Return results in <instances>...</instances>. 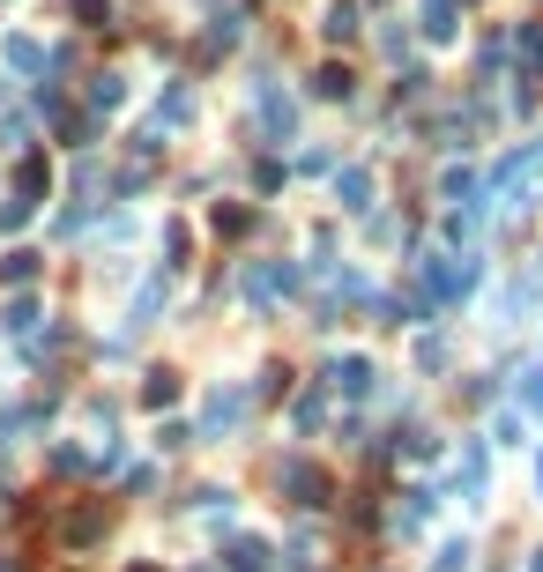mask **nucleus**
<instances>
[{
  "instance_id": "9b49d317",
  "label": "nucleus",
  "mask_w": 543,
  "mask_h": 572,
  "mask_svg": "<svg viewBox=\"0 0 543 572\" xmlns=\"http://www.w3.org/2000/svg\"><path fill=\"white\" fill-rule=\"evenodd\" d=\"M261 558H268L261 543H239V550H231V565H239V572H261Z\"/></svg>"
},
{
  "instance_id": "1a4fd4ad",
  "label": "nucleus",
  "mask_w": 543,
  "mask_h": 572,
  "mask_svg": "<svg viewBox=\"0 0 543 572\" xmlns=\"http://www.w3.org/2000/svg\"><path fill=\"white\" fill-rule=\"evenodd\" d=\"M0 142H8V149H31V120L8 112V120H0Z\"/></svg>"
},
{
  "instance_id": "20e7f679",
  "label": "nucleus",
  "mask_w": 543,
  "mask_h": 572,
  "mask_svg": "<svg viewBox=\"0 0 543 572\" xmlns=\"http://www.w3.org/2000/svg\"><path fill=\"white\" fill-rule=\"evenodd\" d=\"M0 327H8V334H31V327H38V305H31V297H15V305L0 313Z\"/></svg>"
},
{
  "instance_id": "423d86ee",
  "label": "nucleus",
  "mask_w": 543,
  "mask_h": 572,
  "mask_svg": "<svg viewBox=\"0 0 543 572\" xmlns=\"http://www.w3.org/2000/svg\"><path fill=\"white\" fill-rule=\"evenodd\" d=\"M0 276H8V283H31V276H38V253H8Z\"/></svg>"
},
{
  "instance_id": "0eeeda50",
  "label": "nucleus",
  "mask_w": 543,
  "mask_h": 572,
  "mask_svg": "<svg viewBox=\"0 0 543 572\" xmlns=\"http://www.w3.org/2000/svg\"><path fill=\"white\" fill-rule=\"evenodd\" d=\"M335 379H342L350 394H365V387H373V365H358V357H350V365H335Z\"/></svg>"
},
{
  "instance_id": "6e6552de",
  "label": "nucleus",
  "mask_w": 543,
  "mask_h": 572,
  "mask_svg": "<svg viewBox=\"0 0 543 572\" xmlns=\"http://www.w3.org/2000/svg\"><path fill=\"white\" fill-rule=\"evenodd\" d=\"M350 31H358V8H350V0L328 8V38H350Z\"/></svg>"
},
{
  "instance_id": "7ed1b4c3",
  "label": "nucleus",
  "mask_w": 543,
  "mask_h": 572,
  "mask_svg": "<svg viewBox=\"0 0 543 572\" xmlns=\"http://www.w3.org/2000/svg\"><path fill=\"white\" fill-rule=\"evenodd\" d=\"M261 120H268V134H276V142H291V105H283L268 82H261Z\"/></svg>"
},
{
  "instance_id": "f257e3e1",
  "label": "nucleus",
  "mask_w": 543,
  "mask_h": 572,
  "mask_svg": "<svg viewBox=\"0 0 543 572\" xmlns=\"http://www.w3.org/2000/svg\"><path fill=\"white\" fill-rule=\"evenodd\" d=\"M239 409H246V394H239V387H224V394L209 402V416H202V431H194V439H224V431L239 424Z\"/></svg>"
},
{
  "instance_id": "dca6fc26",
  "label": "nucleus",
  "mask_w": 543,
  "mask_h": 572,
  "mask_svg": "<svg viewBox=\"0 0 543 572\" xmlns=\"http://www.w3.org/2000/svg\"><path fill=\"white\" fill-rule=\"evenodd\" d=\"M142 572H149V565H142Z\"/></svg>"
},
{
  "instance_id": "f03ea898",
  "label": "nucleus",
  "mask_w": 543,
  "mask_h": 572,
  "mask_svg": "<svg viewBox=\"0 0 543 572\" xmlns=\"http://www.w3.org/2000/svg\"><path fill=\"white\" fill-rule=\"evenodd\" d=\"M8 68H23V75L38 82L45 75V45L38 38H8Z\"/></svg>"
},
{
  "instance_id": "9d476101",
  "label": "nucleus",
  "mask_w": 543,
  "mask_h": 572,
  "mask_svg": "<svg viewBox=\"0 0 543 572\" xmlns=\"http://www.w3.org/2000/svg\"><path fill=\"white\" fill-rule=\"evenodd\" d=\"M171 394H179V379H171V372H149V402L165 409V402H171Z\"/></svg>"
},
{
  "instance_id": "f8f14e48",
  "label": "nucleus",
  "mask_w": 543,
  "mask_h": 572,
  "mask_svg": "<svg viewBox=\"0 0 543 572\" xmlns=\"http://www.w3.org/2000/svg\"><path fill=\"white\" fill-rule=\"evenodd\" d=\"M521 394H529V409H543V365L521 372Z\"/></svg>"
},
{
  "instance_id": "39448f33",
  "label": "nucleus",
  "mask_w": 543,
  "mask_h": 572,
  "mask_svg": "<svg viewBox=\"0 0 543 572\" xmlns=\"http://www.w3.org/2000/svg\"><path fill=\"white\" fill-rule=\"evenodd\" d=\"M365 194H373V171H342V202H350V208H373Z\"/></svg>"
},
{
  "instance_id": "2eb2a0df",
  "label": "nucleus",
  "mask_w": 543,
  "mask_h": 572,
  "mask_svg": "<svg viewBox=\"0 0 543 572\" xmlns=\"http://www.w3.org/2000/svg\"><path fill=\"white\" fill-rule=\"evenodd\" d=\"M536 484H543V461H536Z\"/></svg>"
},
{
  "instance_id": "ddd939ff",
  "label": "nucleus",
  "mask_w": 543,
  "mask_h": 572,
  "mask_svg": "<svg viewBox=\"0 0 543 572\" xmlns=\"http://www.w3.org/2000/svg\"><path fill=\"white\" fill-rule=\"evenodd\" d=\"M469 565V543H447V550H439V572H461Z\"/></svg>"
},
{
  "instance_id": "4468645a",
  "label": "nucleus",
  "mask_w": 543,
  "mask_h": 572,
  "mask_svg": "<svg viewBox=\"0 0 543 572\" xmlns=\"http://www.w3.org/2000/svg\"><path fill=\"white\" fill-rule=\"evenodd\" d=\"M75 8H83L89 23H105V15H112V0H75Z\"/></svg>"
}]
</instances>
